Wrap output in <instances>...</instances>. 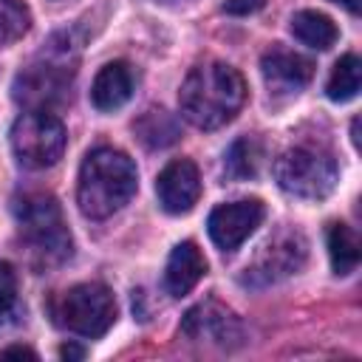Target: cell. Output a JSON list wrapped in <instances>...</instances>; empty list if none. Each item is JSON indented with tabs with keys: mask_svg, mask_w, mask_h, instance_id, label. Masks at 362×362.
I'll list each match as a JSON object with an SVG mask.
<instances>
[{
	"mask_svg": "<svg viewBox=\"0 0 362 362\" xmlns=\"http://www.w3.org/2000/svg\"><path fill=\"white\" fill-rule=\"evenodd\" d=\"M266 215V206L263 201L257 198H243V201H229V204H221L209 212V221H206V229H209V238L212 243L221 249V252H235L263 221Z\"/></svg>",
	"mask_w": 362,
	"mask_h": 362,
	"instance_id": "9",
	"label": "cell"
},
{
	"mask_svg": "<svg viewBox=\"0 0 362 362\" xmlns=\"http://www.w3.org/2000/svg\"><path fill=\"white\" fill-rule=\"evenodd\" d=\"M59 356H62V359H82V356H85V348H79V345H71V342H68V345H62V348H59Z\"/></svg>",
	"mask_w": 362,
	"mask_h": 362,
	"instance_id": "24",
	"label": "cell"
},
{
	"mask_svg": "<svg viewBox=\"0 0 362 362\" xmlns=\"http://www.w3.org/2000/svg\"><path fill=\"white\" fill-rule=\"evenodd\" d=\"M158 3H170V6H175V3H189V0H158Z\"/></svg>",
	"mask_w": 362,
	"mask_h": 362,
	"instance_id": "26",
	"label": "cell"
},
{
	"mask_svg": "<svg viewBox=\"0 0 362 362\" xmlns=\"http://www.w3.org/2000/svg\"><path fill=\"white\" fill-rule=\"evenodd\" d=\"M14 218L20 238L28 249V257L37 269H54L62 266L71 252L74 240L65 226L59 201L48 192H28L14 201Z\"/></svg>",
	"mask_w": 362,
	"mask_h": 362,
	"instance_id": "3",
	"label": "cell"
},
{
	"mask_svg": "<svg viewBox=\"0 0 362 362\" xmlns=\"http://www.w3.org/2000/svg\"><path fill=\"white\" fill-rule=\"evenodd\" d=\"M305 238L297 232V229H286V232H277L269 243L260 246L257 257L246 266V274H243V283L246 286H272L288 274H297L305 263Z\"/></svg>",
	"mask_w": 362,
	"mask_h": 362,
	"instance_id": "7",
	"label": "cell"
},
{
	"mask_svg": "<svg viewBox=\"0 0 362 362\" xmlns=\"http://www.w3.org/2000/svg\"><path fill=\"white\" fill-rule=\"evenodd\" d=\"M31 28V11L23 0H0V45L23 40Z\"/></svg>",
	"mask_w": 362,
	"mask_h": 362,
	"instance_id": "20",
	"label": "cell"
},
{
	"mask_svg": "<svg viewBox=\"0 0 362 362\" xmlns=\"http://www.w3.org/2000/svg\"><path fill=\"white\" fill-rule=\"evenodd\" d=\"M181 334L192 342H209L218 348H235L243 339V325L238 314L218 300H204L192 305L181 320Z\"/></svg>",
	"mask_w": 362,
	"mask_h": 362,
	"instance_id": "8",
	"label": "cell"
},
{
	"mask_svg": "<svg viewBox=\"0 0 362 362\" xmlns=\"http://www.w3.org/2000/svg\"><path fill=\"white\" fill-rule=\"evenodd\" d=\"M291 34H294L303 45L317 48V51H328V48L337 42V37H339L334 20H331L328 14L311 11V8L297 11V14L291 17Z\"/></svg>",
	"mask_w": 362,
	"mask_h": 362,
	"instance_id": "16",
	"label": "cell"
},
{
	"mask_svg": "<svg viewBox=\"0 0 362 362\" xmlns=\"http://www.w3.org/2000/svg\"><path fill=\"white\" fill-rule=\"evenodd\" d=\"M328 257L337 274H351L359 263V238L348 223L328 226Z\"/></svg>",
	"mask_w": 362,
	"mask_h": 362,
	"instance_id": "17",
	"label": "cell"
},
{
	"mask_svg": "<svg viewBox=\"0 0 362 362\" xmlns=\"http://www.w3.org/2000/svg\"><path fill=\"white\" fill-rule=\"evenodd\" d=\"M68 144L65 124L51 110H25L11 124V150L23 167H54Z\"/></svg>",
	"mask_w": 362,
	"mask_h": 362,
	"instance_id": "6",
	"label": "cell"
},
{
	"mask_svg": "<svg viewBox=\"0 0 362 362\" xmlns=\"http://www.w3.org/2000/svg\"><path fill=\"white\" fill-rule=\"evenodd\" d=\"M246 102L243 76L218 59L195 65L178 90L181 116L198 130H218L238 116Z\"/></svg>",
	"mask_w": 362,
	"mask_h": 362,
	"instance_id": "1",
	"label": "cell"
},
{
	"mask_svg": "<svg viewBox=\"0 0 362 362\" xmlns=\"http://www.w3.org/2000/svg\"><path fill=\"white\" fill-rule=\"evenodd\" d=\"M274 178L277 187L291 198L322 201L334 192L339 181V170L328 150L297 144L280 153V158L274 161Z\"/></svg>",
	"mask_w": 362,
	"mask_h": 362,
	"instance_id": "4",
	"label": "cell"
},
{
	"mask_svg": "<svg viewBox=\"0 0 362 362\" xmlns=\"http://www.w3.org/2000/svg\"><path fill=\"white\" fill-rule=\"evenodd\" d=\"M257 164H260V147L255 139H238L232 141L229 153H226V161H223V170L229 178H255L257 173Z\"/></svg>",
	"mask_w": 362,
	"mask_h": 362,
	"instance_id": "19",
	"label": "cell"
},
{
	"mask_svg": "<svg viewBox=\"0 0 362 362\" xmlns=\"http://www.w3.org/2000/svg\"><path fill=\"white\" fill-rule=\"evenodd\" d=\"M359 85H362V62L356 54H345L334 65L328 85H325V93L331 102H351L359 93Z\"/></svg>",
	"mask_w": 362,
	"mask_h": 362,
	"instance_id": "18",
	"label": "cell"
},
{
	"mask_svg": "<svg viewBox=\"0 0 362 362\" xmlns=\"http://www.w3.org/2000/svg\"><path fill=\"white\" fill-rule=\"evenodd\" d=\"M54 320L71 334L96 339L116 322V300L102 283H79L57 297Z\"/></svg>",
	"mask_w": 362,
	"mask_h": 362,
	"instance_id": "5",
	"label": "cell"
},
{
	"mask_svg": "<svg viewBox=\"0 0 362 362\" xmlns=\"http://www.w3.org/2000/svg\"><path fill=\"white\" fill-rule=\"evenodd\" d=\"M133 96V71L127 62H107L90 85V102L99 110H116Z\"/></svg>",
	"mask_w": 362,
	"mask_h": 362,
	"instance_id": "14",
	"label": "cell"
},
{
	"mask_svg": "<svg viewBox=\"0 0 362 362\" xmlns=\"http://www.w3.org/2000/svg\"><path fill=\"white\" fill-rule=\"evenodd\" d=\"M263 82L274 96H294L300 93L311 76H314V62L305 59L303 54L286 51V48H272L260 59Z\"/></svg>",
	"mask_w": 362,
	"mask_h": 362,
	"instance_id": "11",
	"label": "cell"
},
{
	"mask_svg": "<svg viewBox=\"0 0 362 362\" xmlns=\"http://www.w3.org/2000/svg\"><path fill=\"white\" fill-rule=\"evenodd\" d=\"M206 274V260L201 255V249L192 243V240H184L178 243L170 257H167V266H164V286L173 297H184L189 294L198 280Z\"/></svg>",
	"mask_w": 362,
	"mask_h": 362,
	"instance_id": "13",
	"label": "cell"
},
{
	"mask_svg": "<svg viewBox=\"0 0 362 362\" xmlns=\"http://www.w3.org/2000/svg\"><path fill=\"white\" fill-rule=\"evenodd\" d=\"M11 356H17V359H37V351H31L25 345H8V348L0 351V359H11Z\"/></svg>",
	"mask_w": 362,
	"mask_h": 362,
	"instance_id": "23",
	"label": "cell"
},
{
	"mask_svg": "<svg viewBox=\"0 0 362 362\" xmlns=\"http://www.w3.org/2000/svg\"><path fill=\"white\" fill-rule=\"evenodd\" d=\"M156 195L164 212L170 215H184L198 204L201 195V175L198 167L189 158H175L170 161L158 178H156Z\"/></svg>",
	"mask_w": 362,
	"mask_h": 362,
	"instance_id": "10",
	"label": "cell"
},
{
	"mask_svg": "<svg viewBox=\"0 0 362 362\" xmlns=\"http://www.w3.org/2000/svg\"><path fill=\"white\" fill-rule=\"evenodd\" d=\"M20 311V288H17V272L8 260H0V328L14 322Z\"/></svg>",
	"mask_w": 362,
	"mask_h": 362,
	"instance_id": "21",
	"label": "cell"
},
{
	"mask_svg": "<svg viewBox=\"0 0 362 362\" xmlns=\"http://www.w3.org/2000/svg\"><path fill=\"white\" fill-rule=\"evenodd\" d=\"M334 3H339V6H345L351 14H359V0H334Z\"/></svg>",
	"mask_w": 362,
	"mask_h": 362,
	"instance_id": "25",
	"label": "cell"
},
{
	"mask_svg": "<svg viewBox=\"0 0 362 362\" xmlns=\"http://www.w3.org/2000/svg\"><path fill=\"white\" fill-rule=\"evenodd\" d=\"M139 141L150 150H161V147H170L178 141L181 136V127H178V119L173 113H167L164 107H150L139 116V122L133 124Z\"/></svg>",
	"mask_w": 362,
	"mask_h": 362,
	"instance_id": "15",
	"label": "cell"
},
{
	"mask_svg": "<svg viewBox=\"0 0 362 362\" xmlns=\"http://www.w3.org/2000/svg\"><path fill=\"white\" fill-rule=\"evenodd\" d=\"M68 88V74L62 65H34L14 79V99L28 110H51Z\"/></svg>",
	"mask_w": 362,
	"mask_h": 362,
	"instance_id": "12",
	"label": "cell"
},
{
	"mask_svg": "<svg viewBox=\"0 0 362 362\" xmlns=\"http://www.w3.org/2000/svg\"><path fill=\"white\" fill-rule=\"evenodd\" d=\"M139 189V173L127 153L116 147H96L79 167L76 204L85 218L105 221L119 212Z\"/></svg>",
	"mask_w": 362,
	"mask_h": 362,
	"instance_id": "2",
	"label": "cell"
},
{
	"mask_svg": "<svg viewBox=\"0 0 362 362\" xmlns=\"http://www.w3.org/2000/svg\"><path fill=\"white\" fill-rule=\"evenodd\" d=\"M266 0H226L223 3V11L226 14H235V17H246V14H255L257 8H263Z\"/></svg>",
	"mask_w": 362,
	"mask_h": 362,
	"instance_id": "22",
	"label": "cell"
}]
</instances>
